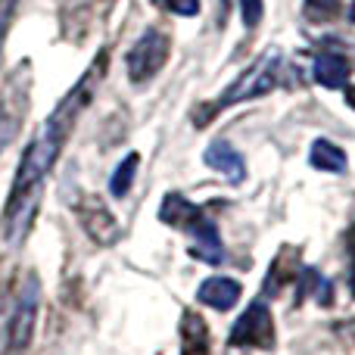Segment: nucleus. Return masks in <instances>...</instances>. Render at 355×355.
<instances>
[{
    "label": "nucleus",
    "instance_id": "ddd939ff",
    "mask_svg": "<svg viewBox=\"0 0 355 355\" xmlns=\"http://www.w3.org/2000/svg\"><path fill=\"white\" fill-rule=\"evenodd\" d=\"M137 162H141L137 153H128L122 162H119V168L110 178V193L112 196H125L131 190V181H135V175H137Z\"/></svg>",
    "mask_w": 355,
    "mask_h": 355
},
{
    "label": "nucleus",
    "instance_id": "20e7f679",
    "mask_svg": "<svg viewBox=\"0 0 355 355\" xmlns=\"http://www.w3.org/2000/svg\"><path fill=\"white\" fill-rule=\"evenodd\" d=\"M28 110V66H19V72L6 81V91L0 97V150L16 137L19 125Z\"/></svg>",
    "mask_w": 355,
    "mask_h": 355
},
{
    "label": "nucleus",
    "instance_id": "7ed1b4c3",
    "mask_svg": "<svg viewBox=\"0 0 355 355\" xmlns=\"http://www.w3.org/2000/svg\"><path fill=\"white\" fill-rule=\"evenodd\" d=\"M168 60V35L159 28H147L144 37H137V44L128 50V78L135 85H144L150 81L153 75L162 72Z\"/></svg>",
    "mask_w": 355,
    "mask_h": 355
},
{
    "label": "nucleus",
    "instance_id": "6e6552de",
    "mask_svg": "<svg viewBox=\"0 0 355 355\" xmlns=\"http://www.w3.org/2000/svg\"><path fill=\"white\" fill-rule=\"evenodd\" d=\"M196 300H200L202 306H212L215 312H227V309H234L240 300V284L231 281V277H209V281L200 284Z\"/></svg>",
    "mask_w": 355,
    "mask_h": 355
},
{
    "label": "nucleus",
    "instance_id": "9d476101",
    "mask_svg": "<svg viewBox=\"0 0 355 355\" xmlns=\"http://www.w3.org/2000/svg\"><path fill=\"white\" fill-rule=\"evenodd\" d=\"M81 221H85L87 234H91L97 243H112V240L119 237V227H116V218H112L110 212L103 209V202L91 200V212H81Z\"/></svg>",
    "mask_w": 355,
    "mask_h": 355
},
{
    "label": "nucleus",
    "instance_id": "1a4fd4ad",
    "mask_svg": "<svg viewBox=\"0 0 355 355\" xmlns=\"http://www.w3.org/2000/svg\"><path fill=\"white\" fill-rule=\"evenodd\" d=\"M181 355H209L212 343H209V327L196 312H187L181 321Z\"/></svg>",
    "mask_w": 355,
    "mask_h": 355
},
{
    "label": "nucleus",
    "instance_id": "9b49d317",
    "mask_svg": "<svg viewBox=\"0 0 355 355\" xmlns=\"http://www.w3.org/2000/svg\"><path fill=\"white\" fill-rule=\"evenodd\" d=\"M349 62L343 60V56H334V53H324L315 60V81H318L321 87H343L346 81H349Z\"/></svg>",
    "mask_w": 355,
    "mask_h": 355
},
{
    "label": "nucleus",
    "instance_id": "a211bd4d",
    "mask_svg": "<svg viewBox=\"0 0 355 355\" xmlns=\"http://www.w3.org/2000/svg\"><path fill=\"white\" fill-rule=\"evenodd\" d=\"M346 103H349L352 110H355V85H352V87H346Z\"/></svg>",
    "mask_w": 355,
    "mask_h": 355
},
{
    "label": "nucleus",
    "instance_id": "39448f33",
    "mask_svg": "<svg viewBox=\"0 0 355 355\" xmlns=\"http://www.w3.org/2000/svg\"><path fill=\"white\" fill-rule=\"evenodd\" d=\"M231 346H252V349H271L275 346V318L262 300L250 302L237 324L231 327Z\"/></svg>",
    "mask_w": 355,
    "mask_h": 355
},
{
    "label": "nucleus",
    "instance_id": "f257e3e1",
    "mask_svg": "<svg viewBox=\"0 0 355 355\" xmlns=\"http://www.w3.org/2000/svg\"><path fill=\"white\" fill-rule=\"evenodd\" d=\"M159 221H166V225H172V227H184V231L193 237L190 252H193L196 259H202V262H209V265H218L221 259H225L218 227L212 225V218L202 215L200 206L187 202L181 193H168L166 200H162Z\"/></svg>",
    "mask_w": 355,
    "mask_h": 355
},
{
    "label": "nucleus",
    "instance_id": "0eeeda50",
    "mask_svg": "<svg viewBox=\"0 0 355 355\" xmlns=\"http://www.w3.org/2000/svg\"><path fill=\"white\" fill-rule=\"evenodd\" d=\"M206 166L209 168H215V172H221L227 178L231 184H240L246 178V162H243V156L237 153V150L231 147V144L225 141V137H218V141H212L206 147Z\"/></svg>",
    "mask_w": 355,
    "mask_h": 355
},
{
    "label": "nucleus",
    "instance_id": "2eb2a0df",
    "mask_svg": "<svg viewBox=\"0 0 355 355\" xmlns=\"http://www.w3.org/2000/svg\"><path fill=\"white\" fill-rule=\"evenodd\" d=\"M153 3L175 16H200V0H153Z\"/></svg>",
    "mask_w": 355,
    "mask_h": 355
},
{
    "label": "nucleus",
    "instance_id": "f03ea898",
    "mask_svg": "<svg viewBox=\"0 0 355 355\" xmlns=\"http://www.w3.org/2000/svg\"><path fill=\"white\" fill-rule=\"evenodd\" d=\"M281 66H284L281 50L271 47L268 53L259 56V60L252 62V66L246 69V72L240 75V78L234 81L225 94H221V100H218V106H215V110H221V106H234V103H243V100H252V97H259V94H268L271 87H277Z\"/></svg>",
    "mask_w": 355,
    "mask_h": 355
},
{
    "label": "nucleus",
    "instance_id": "f8f14e48",
    "mask_svg": "<svg viewBox=\"0 0 355 355\" xmlns=\"http://www.w3.org/2000/svg\"><path fill=\"white\" fill-rule=\"evenodd\" d=\"M309 162H312L315 168H321V172H346V153L337 147V144H331L327 137H318V141L312 144V150H309Z\"/></svg>",
    "mask_w": 355,
    "mask_h": 355
},
{
    "label": "nucleus",
    "instance_id": "6ab92c4d",
    "mask_svg": "<svg viewBox=\"0 0 355 355\" xmlns=\"http://www.w3.org/2000/svg\"><path fill=\"white\" fill-rule=\"evenodd\" d=\"M349 19H352V22H355V3H352V10H349Z\"/></svg>",
    "mask_w": 355,
    "mask_h": 355
},
{
    "label": "nucleus",
    "instance_id": "423d86ee",
    "mask_svg": "<svg viewBox=\"0 0 355 355\" xmlns=\"http://www.w3.org/2000/svg\"><path fill=\"white\" fill-rule=\"evenodd\" d=\"M37 277L28 275L22 287V296L16 302V312H12V324H10V349L12 352H22L25 346L31 343V334H35V321H37Z\"/></svg>",
    "mask_w": 355,
    "mask_h": 355
},
{
    "label": "nucleus",
    "instance_id": "aec40b11",
    "mask_svg": "<svg viewBox=\"0 0 355 355\" xmlns=\"http://www.w3.org/2000/svg\"><path fill=\"white\" fill-rule=\"evenodd\" d=\"M352 287H355V268H352Z\"/></svg>",
    "mask_w": 355,
    "mask_h": 355
},
{
    "label": "nucleus",
    "instance_id": "dca6fc26",
    "mask_svg": "<svg viewBox=\"0 0 355 355\" xmlns=\"http://www.w3.org/2000/svg\"><path fill=\"white\" fill-rule=\"evenodd\" d=\"M262 10H265L262 0H240V16H243L246 28H256L262 22Z\"/></svg>",
    "mask_w": 355,
    "mask_h": 355
},
{
    "label": "nucleus",
    "instance_id": "f3484780",
    "mask_svg": "<svg viewBox=\"0 0 355 355\" xmlns=\"http://www.w3.org/2000/svg\"><path fill=\"white\" fill-rule=\"evenodd\" d=\"M19 0H0V60H3V47H6V31H10L12 12H16Z\"/></svg>",
    "mask_w": 355,
    "mask_h": 355
},
{
    "label": "nucleus",
    "instance_id": "4468645a",
    "mask_svg": "<svg viewBox=\"0 0 355 355\" xmlns=\"http://www.w3.org/2000/svg\"><path fill=\"white\" fill-rule=\"evenodd\" d=\"M337 12H340V0H306V16L315 19V22L334 19Z\"/></svg>",
    "mask_w": 355,
    "mask_h": 355
}]
</instances>
